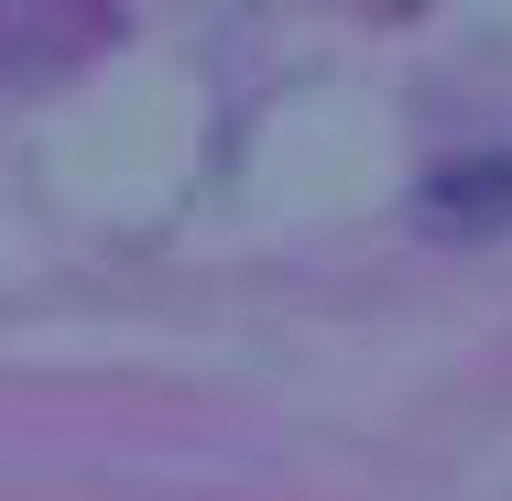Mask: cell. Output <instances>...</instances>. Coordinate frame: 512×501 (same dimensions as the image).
I'll use <instances>...</instances> for the list:
<instances>
[{
  "label": "cell",
  "mask_w": 512,
  "mask_h": 501,
  "mask_svg": "<svg viewBox=\"0 0 512 501\" xmlns=\"http://www.w3.org/2000/svg\"><path fill=\"white\" fill-rule=\"evenodd\" d=\"M425 218H436V229H502L512 218V164H458V175H436V186H425Z\"/></svg>",
  "instance_id": "obj_1"
}]
</instances>
